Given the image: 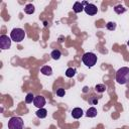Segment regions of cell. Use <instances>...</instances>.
Listing matches in <instances>:
<instances>
[{
	"instance_id": "6da1fadb",
	"label": "cell",
	"mask_w": 129,
	"mask_h": 129,
	"mask_svg": "<svg viewBox=\"0 0 129 129\" xmlns=\"http://www.w3.org/2000/svg\"><path fill=\"white\" fill-rule=\"evenodd\" d=\"M116 81L121 85L128 83L129 82V68L123 67L119 69L116 73Z\"/></svg>"
},
{
	"instance_id": "7a4b0ae2",
	"label": "cell",
	"mask_w": 129,
	"mask_h": 129,
	"mask_svg": "<svg viewBox=\"0 0 129 129\" xmlns=\"http://www.w3.org/2000/svg\"><path fill=\"white\" fill-rule=\"evenodd\" d=\"M82 60H83V62H84L87 67L91 68V67H93V66L97 62V55H96L95 53H93V52H86V53L83 55Z\"/></svg>"
},
{
	"instance_id": "3957f363",
	"label": "cell",
	"mask_w": 129,
	"mask_h": 129,
	"mask_svg": "<svg viewBox=\"0 0 129 129\" xmlns=\"http://www.w3.org/2000/svg\"><path fill=\"white\" fill-rule=\"evenodd\" d=\"M24 36H25V32L21 28H14L10 34L11 39L14 40L15 42H20L21 40L24 39Z\"/></svg>"
},
{
	"instance_id": "277c9868",
	"label": "cell",
	"mask_w": 129,
	"mask_h": 129,
	"mask_svg": "<svg viewBox=\"0 0 129 129\" xmlns=\"http://www.w3.org/2000/svg\"><path fill=\"white\" fill-rule=\"evenodd\" d=\"M8 128L9 129H22L23 128V121L20 117H12L8 121Z\"/></svg>"
},
{
	"instance_id": "5b68a950",
	"label": "cell",
	"mask_w": 129,
	"mask_h": 129,
	"mask_svg": "<svg viewBox=\"0 0 129 129\" xmlns=\"http://www.w3.org/2000/svg\"><path fill=\"white\" fill-rule=\"evenodd\" d=\"M11 46V39L7 35L0 36V47L2 49H8Z\"/></svg>"
},
{
	"instance_id": "8992f818",
	"label": "cell",
	"mask_w": 129,
	"mask_h": 129,
	"mask_svg": "<svg viewBox=\"0 0 129 129\" xmlns=\"http://www.w3.org/2000/svg\"><path fill=\"white\" fill-rule=\"evenodd\" d=\"M84 10H85V12H86L87 14H89V15H95V14L98 12L97 6L94 5V4H91V3H88V4L84 7Z\"/></svg>"
},
{
	"instance_id": "52a82bcc",
	"label": "cell",
	"mask_w": 129,
	"mask_h": 129,
	"mask_svg": "<svg viewBox=\"0 0 129 129\" xmlns=\"http://www.w3.org/2000/svg\"><path fill=\"white\" fill-rule=\"evenodd\" d=\"M33 103H34V106H36L37 108H43V106L45 105V99H44V97H42V96H36L35 98H34V100H33Z\"/></svg>"
},
{
	"instance_id": "ba28073f",
	"label": "cell",
	"mask_w": 129,
	"mask_h": 129,
	"mask_svg": "<svg viewBox=\"0 0 129 129\" xmlns=\"http://www.w3.org/2000/svg\"><path fill=\"white\" fill-rule=\"evenodd\" d=\"M72 116L75 118V119H79L83 116V110L81 108H75L73 109L72 111Z\"/></svg>"
},
{
	"instance_id": "9c48e42d",
	"label": "cell",
	"mask_w": 129,
	"mask_h": 129,
	"mask_svg": "<svg viewBox=\"0 0 129 129\" xmlns=\"http://www.w3.org/2000/svg\"><path fill=\"white\" fill-rule=\"evenodd\" d=\"M73 9H74V11H75L76 13H80V12H82V11L84 10V6H83V4H82L81 2H76V3L74 4Z\"/></svg>"
},
{
	"instance_id": "30bf717a",
	"label": "cell",
	"mask_w": 129,
	"mask_h": 129,
	"mask_svg": "<svg viewBox=\"0 0 129 129\" xmlns=\"http://www.w3.org/2000/svg\"><path fill=\"white\" fill-rule=\"evenodd\" d=\"M46 115H47V111L44 108H40L39 110L36 111V116L38 118H45Z\"/></svg>"
},
{
	"instance_id": "8fae6325",
	"label": "cell",
	"mask_w": 129,
	"mask_h": 129,
	"mask_svg": "<svg viewBox=\"0 0 129 129\" xmlns=\"http://www.w3.org/2000/svg\"><path fill=\"white\" fill-rule=\"evenodd\" d=\"M41 73H42L43 75H45V76H50V75L52 74V70H51L50 67L44 66V67L41 68Z\"/></svg>"
},
{
	"instance_id": "7c38bea8",
	"label": "cell",
	"mask_w": 129,
	"mask_h": 129,
	"mask_svg": "<svg viewBox=\"0 0 129 129\" xmlns=\"http://www.w3.org/2000/svg\"><path fill=\"white\" fill-rule=\"evenodd\" d=\"M34 6L32 4H27L25 7H24V12L27 13V14H32L34 12Z\"/></svg>"
},
{
	"instance_id": "4fadbf2b",
	"label": "cell",
	"mask_w": 129,
	"mask_h": 129,
	"mask_svg": "<svg viewBox=\"0 0 129 129\" xmlns=\"http://www.w3.org/2000/svg\"><path fill=\"white\" fill-rule=\"evenodd\" d=\"M97 115V109L94 107H91L87 110V116L88 117H95Z\"/></svg>"
},
{
	"instance_id": "5bb4252c",
	"label": "cell",
	"mask_w": 129,
	"mask_h": 129,
	"mask_svg": "<svg viewBox=\"0 0 129 129\" xmlns=\"http://www.w3.org/2000/svg\"><path fill=\"white\" fill-rule=\"evenodd\" d=\"M50 55H51V57H52L53 59H58V58L60 57L61 53H60V51H59L58 49H54V50H52V51H51Z\"/></svg>"
},
{
	"instance_id": "9a60e30c",
	"label": "cell",
	"mask_w": 129,
	"mask_h": 129,
	"mask_svg": "<svg viewBox=\"0 0 129 129\" xmlns=\"http://www.w3.org/2000/svg\"><path fill=\"white\" fill-rule=\"evenodd\" d=\"M75 75H76V70L73 69V68H69L67 70V72H66V76L68 78H73Z\"/></svg>"
},
{
	"instance_id": "2e32d148",
	"label": "cell",
	"mask_w": 129,
	"mask_h": 129,
	"mask_svg": "<svg viewBox=\"0 0 129 129\" xmlns=\"http://www.w3.org/2000/svg\"><path fill=\"white\" fill-rule=\"evenodd\" d=\"M125 8H124V6H122V5H117V6H115V8H114V11L117 13V14H121V13H124L125 12Z\"/></svg>"
},
{
	"instance_id": "e0dca14e",
	"label": "cell",
	"mask_w": 129,
	"mask_h": 129,
	"mask_svg": "<svg viewBox=\"0 0 129 129\" xmlns=\"http://www.w3.org/2000/svg\"><path fill=\"white\" fill-rule=\"evenodd\" d=\"M95 90H96L97 92H99V93H103V92H105V90H106V86L103 85V84H98V85L95 87Z\"/></svg>"
},
{
	"instance_id": "ac0fdd59",
	"label": "cell",
	"mask_w": 129,
	"mask_h": 129,
	"mask_svg": "<svg viewBox=\"0 0 129 129\" xmlns=\"http://www.w3.org/2000/svg\"><path fill=\"white\" fill-rule=\"evenodd\" d=\"M33 100H34V96H33V94L29 93V94L26 95V97H25V102H26V103H32Z\"/></svg>"
},
{
	"instance_id": "d6986e66",
	"label": "cell",
	"mask_w": 129,
	"mask_h": 129,
	"mask_svg": "<svg viewBox=\"0 0 129 129\" xmlns=\"http://www.w3.org/2000/svg\"><path fill=\"white\" fill-rule=\"evenodd\" d=\"M107 28L109 30H114L116 28V23L115 22H108L107 23Z\"/></svg>"
},
{
	"instance_id": "ffe728a7",
	"label": "cell",
	"mask_w": 129,
	"mask_h": 129,
	"mask_svg": "<svg viewBox=\"0 0 129 129\" xmlns=\"http://www.w3.org/2000/svg\"><path fill=\"white\" fill-rule=\"evenodd\" d=\"M64 94H66L64 89H62V88L57 89V91H56V95H57L58 97H63V96H64Z\"/></svg>"
},
{
	"instance_id": "44dd1931",
	"label": "cell",
	"mask_w": 129,
	"mask_h": 129,
	"mask_svg": "<svg viewBox=\"0 0 129 129\" xmlns=\"http://www.w3.org/2000/svg\"><path fill=\"white\" fill-rule=\"evenodd\" d=\"M127 44H128V46H129V40H128V42H127Z\"/></svg>"
}]
</instances>
